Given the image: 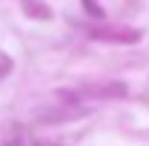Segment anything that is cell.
Instances as JSON below:
<instances>
[{"mask_svg": "<svg viewBox=\"0 0 149 146\" xmlns=\"http://www.w3.org/2000/svg\"><path fill=\"white\" fill-rule=\"evenodd\" d=\"M95 40H109V43H135L138 37H141V32H135V29H95L92 32Z\"/></svg>", "mask_w": 149, "mask_h": 146, "instance_id": "6da1fadb", "label": "cell"}, {"mask_svg": "<svg viewBox=\"0 0 149 146\" xmlns=\"http://www.w3.org/2000/svg\"><path fill=\"white\" fill-rule=\"evenodd\" d=\"M9 72H12V57L6 55V52H0V77L9 74Z\"/></svg>", "mask_w": 149, "mask_h": 146, "instance_id": "7a4b0ae2", "label": "cell"}, {"mask_svg": "<svg viewBox=\"0 0 149 146\" xmlns=\"http://www.w3.org/2000/svg\"><path fill=\"white\" fill-rule=\"evenodd\" d=\"M6 146H23V143H20V140H12V143H6Z\"/></svg>", "mask_w": 149, "mask_h": 146, "instance_id": "3957f363", "label": "cell"}, {"mask_svg": "<svg viewBox=\"0 0 149 146\" xmlns=\"http://www.w3.org/2000/svg\"><path fill=\"white\" fill-rule=\"evenodd\" d=\"M40 146H43V143H40Z\"/></svg>", "mask_w": 149, "mask_h": 146, "instance_id": "277c9868", "label": "cell"}]
</instances>
